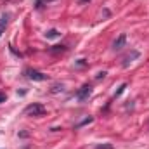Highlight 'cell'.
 Returning <instances> with one entry per match:
<instances>
[{
  "label": "cell",
  "instance_id": "cell-1",
  "mask_svg": "<svg viewBox=\"0 0 149 149\" xmlns=\"http://www.w3.org/2000/svg\"><path fill=\"white\" fill-rule=\"evenodd\" d=\"M45 108L40 104V102H33V104H28L26 108H24V114H28V116H43L45 114Z\"/></svg>",
  "mask_w": 149,
  "mask_h": 149
},
{
  "label": "cell",
  "instance_id": "cell-2",
  "mask_svg": "<svg viewBox=\"0 0 149 149\" xmlns=\"http://www.w3.org/2000/svg\"><path fill=\"white\" fill-rule=\"evenodd\" d=\"M24 74L30 78V80H33V81H45L49 76L47 74H43L42 71H37V70H31V68H28L26 71H24Z\"/></svg>",
  "mask_w": 149,
  "mask_h": 149
},
{
  "label": "cell",
  "instance_id": "cell-3",
  "mask_svg": "<svg viewBox=\"0 0 149 149\" xmlns=\"http://www.w3.org/2000/svg\"><path fill=\"white\" fill-rule=\"evenodd\" d=\"M90 95H92V87H90V85H83V87L76 92V99H78V101H81V102H83V101H87Z\"/></svg>",
  "mask_w": 149,
  "mask_h": 149
},
{
  "label": "cell",
  "instance_id": "cell-4",
  "mask_svg": "<svg viewBox=\"0 0 149 149\" xmlns=\"http://www.w3.org/2000/svg\"><path fill=\"white\" fill-rule=\"evenodd\" d=\"M141 54H139V50H132L128 56H125V59H123V68H128L130 66V63L134 61V59H137Z\"/></svg>",
  "mask_w": 149,
  "mask_h": 149
},
{
  "label": "cell",
  "instance_id": "cell-5",
  "mask_svg": "<svg viewBox=\"0 0 149 149\" xmlns=\"http://www.w3.org/2000/svg\"><path fill=\"white\" fill-rule=\"evenodd\" d=\"M125 42H127V35H125V33H121L120 37L114 40V43H113V49H114V50H120V49H123V47H125Z\"/></svg>",
  "mask_w": 149,
  "mask_h": 149
},
{
  "label": "cell",
  "instance_id": "cell-6",
  "mask_svg": "<svg viewBox=\"0 0 149 149\" xmlns=\"http://www.w3.org/2000/svg\"><path fill=\"white\" fill-rule=\"evenodd\" d=\"M7 23H9V16L3 14V16L0 17V37H2V33H3V30H5V26H7Z\"/></svg>",
  "mask_w": 149,
  "mask_h": 149
},
{
  "label": "cell",
  "instance_id": "cell-7",
  "mask_svg": "<svg viewBox=\"0 0 149 149\" xmlns=\"http://www.w3.org/2000/svg\"><path fill=\"white\" fill-rule=\"evenodd\" d=\"M68 47L66 45H54V47H50L49 49V52H52V54H57V52H64Z\"/></svg>",
  "mask_w": 149,
  "mask_h": 149
},
{
  "label": "cell",
  "instance_id": "cell-8",
  "mask_svg": "<svg viewBox=\"0 0 149 149\" xmlns=\"http://www.w3.org/2000/svg\"><path fill=\"white\" fill-rule=\"evenodd\" d=\"M45 37L47 38H59L61 37V31H57L56 28H52V30H49V31L45 33Z\"/></svg>",
  "mask_w": 149,
  "mask_h": 149
},
{
  "label": "cell",
  "instance_id": "cell-9",
  "mask_svg": "<svg viewBox=\"0 0 149 149\" xmlns=\"http://www.w3.org/2000/svg\"><path fill=\"white\" fill-rule=\"evenodd\" d=\"M125 88H127V83H121L120 87H118V90H116V94H114V97H120L123 92H125Z\"/></svg>",
  "mask_w": 149,
  "mask_h": 149
},
{
  "label": "cell",
  "instance_id": "cell-10",
  "mask_svg": "<svg viewBox=\"0 0 149 149\" xmlns=\"http://www.w3.org/2000/svg\"><path fill=\"white\" fill-rule=\"evenodd\" d=\"M43 2H47V0H37V5H35V7H37V9H42V7H43Z\"/></svg>",
  "mask_w": 149,
  "mask_h": 149
},
{
  "label": "cell",
  "instance_id": "cell-11",
  "mask_svg": "<svg viewBox=\"0 0 149 149\" xmlns=\"http://www.w3.org/2000/svg\"><path fill=\"white\" fill-rule=\"evenodd\" d=\"M5 101H7V95H5L3 92H0V104H2V102H5Z\"/></svg>",
  "mask_w": 149,
  "mask_h": 149
},
{
  "label": "cell",
  "instance_id": "cell-12",
  "mask_svg": "<svg viewBox=\"0 0 149 149\" xmlns=\"http://www.w3.org/2000/svg\"><path fill=\"white\" fill-rule=\"evenodd\" d=\"M97 149H113L109 144H102V146H97Z\"/></svg>",
  "mask_w": 149,
  "mask_h": 149
},
{
  "label": "cell",
  "instance_id": "cell-13",
  "mask_svg": "<svg viewBox=\"0 0 149 149\" xmlns=\"http://www.w3.org/2000/svg\"><path fill=\"white\" fill-rule=\"evenodd\" d=\"M106 76V71H101V73H97V78H104Z\"/></svg>",
  "mask_w": 149,
  "mask_h": 149
},
{
  "label": "cell",
  "instance_id": "cell-14",
  "mask_svg": "<svg viewBox=\"0 0 149 149\" xmlns=\"http://www.w3.org/2000/svg\"><path fill=\"white\" fill-rule=\"evenodd\" d=\"M81 2H87V0H81Z\"/></svg>",
  "mask_w": 149,
  "mask_h": 149
}]
</instances>
